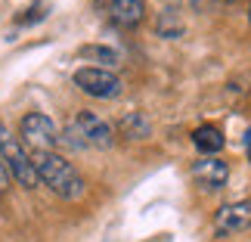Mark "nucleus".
Instances as JSON below:
<instances>
[{
	"label": "nucleus",
	"mask_w": 251,
	"mask_h": 242,
	"mask_svg": "<svg viewBox=\"0 0 251 242\" xmlns=\"http://www.w3.org/2000/svg\"><path fill=\"white\" fill-rule=\"evenodd\" d=\"M31 161H34V171H37V180L44 187H50L59 199L65 202H78L87 196V183L75 164L69 159H62L59 152H31Z\"/></svg>",
	"instance_id": "obj_1"
},
{
	"label": "nucleus",
	"mask_w": 251,
	"mask_h": 242,
	"mask_svg": "<svg viewBox=\"0 0 251 242\" xmlns=\"http://www.w3.org/2000/svg\"><path fill=\"white\" fill-rule=\"evenodd\" d=\"M72 137V146H93V149H109L115 146V128L105 118H100L96 112L90 109H81L78 115H75V121H72V128L65 131Z\"/></svg>",
	"instance_id": "obj_2"
},
{
	"label": "nucleus",
	"mask_w": 251,
	"mask_h": 242,
	"mask_svg": "<svg viewBox=\"0 0 251 242\" xmlns=\"http://www.w3.org/2000/svg\"><path fill=\"white\" fill-rule=\"evenodd\" d=\"M19 140L28 152H56L62 143V131L56 128V121L44 112H28L19 121Z\"/></svg>",
	"instance_id": "obj_3"
},
{
	"label": "nucleus",
	"mask_w": 251,
	"mask_h": 242,
	"mask_svg": "<svg viewBox=\"0 0 251 242\" xmlns=\"http://www.w3.org/2000/svg\"><path fill=\"white\" fill-rule=\"evenodd\" d=\"M0 159L6 161L13 180H19L25 189H34L37 183H41L37 180V171H34V161H31V152H28L22 146V140L6 128H0Z\"/></svg>",
	"instance_id": "obj_4"
},
{
	"label": "nucleus",
	"mask_w": 251,
	"mask_h": 242,
	"mask_svg": "<svg viewBox=\"0 0 251 242\" xmlns=\"http://www.w3.org/2000/svg\"><path fill=\"white\" fill-rule=\"evenodd\" d=\"M75 84L78 90H84L93 100H118L124 90V81L109 69H100V65H84V69L75 72Z\"/></svg>",
	"instance_id": "obj_5"
},
{
	"label": "nucleus",
	"mask_w": 251,
	"mask_h": 242,
	"mask_svg": "<svg viewBox=\"0 0 251 242\" xmlns=\"http://www.w3.org/2000/svg\"><path fill=\"white\" fill-rule=\"evenodd\" d=\"M251 230V199L226 202L214 215V236H236Z\"/></svg>",
	"instance_id": "obj_6"
},
{
	"label": "nucleus",
	"mask_w": 251,
	"mask_h": 242,
	"mask_svg": "<svg viewBox=\"0 0 251 242\" xmlns=\"http://www.w3.org/2000/svg\"><path fill=\"white\" fill-rule=\"evenodd\" d=\"M192 177L201 189H220L229 180V164L220 156H205L192 164Z\"/></svg>",
	"instance_id": "obj_7"
},
{
	"label": "nucleus",
	"mask_w": 251,
	"mask_h": 242,
	"mask_svg": "<svg viewBox=\"0 0 251 242\" xmlns=\"http://www.w3.org/2000/svg\"><path fill=\"white\" fill-rule=\"evenodd\" d=\"M109 16L121 28H137L146 16V3L143 0H109Z\"/></svg>",
	"instance_id": "obj_8"
},
{
	"label": "nucleus",
	"mask_w": 251,
	"mask_h": 242,
	"mask_svg": "<svg viewBox=\"0 0 251 242\" xmlns=\"http://www.w3.org/2000/svg\"><path fill=\"white\" fill-rule=\"evenodd\" d=\"M192 146H196L201 156H217L224 149V134L214 124H201V128L192 131Z\"/></svg>",
	"instance_id": "obj_9"
},
{
	"label": "nucleus",
	"mask_w": 251,
	"mask_h": 242,
	"mask_svg": "<svg viewBox=\"0 0 251 242\" xmlns=\"http://www.w3.org/2000/svg\"><path fill=\"white\" fill-rule=\"evenodd\" d=\"M121 134L130 137V140H146L152 134V124H149V118L143 112H130V115L121 118Z\"/></svg>",
	"instance_id": "obj_10"
},
{
	"label": "nucleus",
	"mask_w": 251,
	"mask_h": 242,
	"mask_svg": "<svg viewBox=\"0 0 251 242\" xmlns=\"http://www.w3.org/2000/svg\"><path fill=\"white\" fill-rule=\"evenodd\" d=\"M81 56L84 59H93V62H100V69H115L118 65V59L121 56L112 50V47H81Z\"/></svg>",
	"instance_id": "obj_11"
},
{
	"label": "nucleus",
	"mask_w": 251,
	"mask_h": 242,
	"mask_svg": "<svg viewBox=\"0 0 251 242\" xmlns=\"http://www.w3.org/2000/svg\"><path fill=\"white\" fill-rule=\"evenodd\" d=\"M9 183H13V174H9L6 161L0 159V192H6V189H9Z\"/></svg>",
	"instance_id": "obj_12"
},
{
	"label": "nucleus",
	"mask_w": 251,
	"mask_h": 242,
	"mask_svg": "<svg viewBox=\"0 0 251 242\" xmlns=\"http://www.w3.org/2000/svg\"><path fill=\"white\" fill-rule=\"evenodd\" d=\"M245 152H248V161H251V143H248V146H245Z\"/></svg>",
	"instance_id": "obj_13"
},
{
	"label": "nucleus",
	"mask_w": 251,
	"mask_h": 242,
	"mask_svg": "<svg viewBox=\"0 0 251 242\" xmlns=\"http://www.w3.org/2000/svg\"><path fill=\"white\" fill-rule=\"evenodd\" d=\"M248 22H251V6H248Z\"/></svg>",
	"instance_id": "obj_14"
},
{
	"label": "nucleus",
	"mask_w": 251,
	"mask_h": 242,
	"mask_svg": "<svg viewBox=\"0 0 251 242\" xmlns=\"http://www.w3.org/2000/svg\"><path fill=\"white\" fill-rule=\"evenodd\" d=\"M224 3H233V0H224Z\"/></svg>",
	"instance_id": "obj_15"
},
{
	"label": "nucleus",
	"mask_w": 251,
	"mask_h": 242,
	"mask_svg": "<svg viewBox=\"0 0 251 242\" xmlns=\"http://www.w3.org/2000/svg\"><path fill=\"white\" fill-rule=\"evenodd\" d=\"M0 128H3V121H0Z\"/></svg>",
	"instance_id": "obj_16"
}]
</instances>
